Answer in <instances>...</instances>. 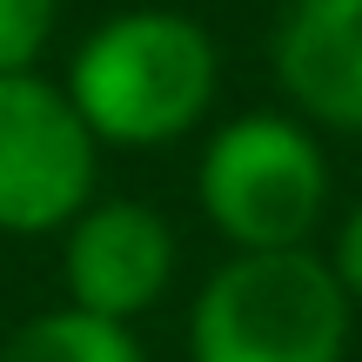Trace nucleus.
Here are the masks:
<instances>
[{
  "label": "nucleus",
  "instance_id": "nucleus-1",
  "mask_svg": "<svg viewBox=\"0 0 362 362\" xmlns=\"http://www.w3.org/2000/svg\"><path fill=\"white\" fill-rule=\"evenodd\" d=\"M67 101L94 141L168 148L215 101V40L175 7L101 21L67 67Z\"/></svg>",
  "mask_w": 362,
  "mask_h": 362
},
{
  "label": "nucleus",
  "instance_id": "nucleus-2",
  "mask_svg": "<svg viewBox=\"0 0 362 362\" xmlns=\"http://www.w3.org/2000/svg\"><path fill=\"white\" fill-rule=\"evenodd\" d=\"M349 309L336 269L309 248H255L208 275L188 349L194 362H342Z\"/></svg>",
  "mask_w": 362,
  "mask_h": 362
},
{
  "label": "nucleus",
  "instance_id": "nucleus-3",
  "mask_svg": "<svg viewBox=\"0 0 362 362\" xmlns=\"http://www.w3.org/2000/svg\"><path fill=\"white\" fill-rule=\"evenodd\" d=\"M329 161L315 134L288 115H242L202 148V208L242 255L302 248L322 221Z\"/></svg>",
  "mask_w": 362,
  "mask_h": 362
},
{
  "label": "nucleus",
  "instance_id": "nucleus-4",
  "mask_svg": "<svg viewBox=\"0 0 362 362\" xmlns=\"http://www.w3.org/2000/svg\"><path fill=\"white\" fill-rule=\"evenodd\" d=\"M94 148L67 88L0 74V235L67 228L94 194Z\"/></svg>",
  "mask_w": 362,
  "mask_h": 362
},
{
  "label": "nucleus",
  "instance_id": "nucleus-5",
  "mask_svg": "<svg viewBox=\"0 0 362 362\" xmlns=\"http://www.w3.org/2000/svg\"><path fill=\"white\" fill-rule=\"evenodd\" d=\"M61 275H67V302L107 322L155 309L175 282V235L155 208L141 202H101L81 208L67 221V248H61Z\"/></svg>",
  "mask_w": 362,
  "mask_h": 362
},
{
  "label": "nucleus",
  "instance_id": "nucleus-6",
  "mask_svg": "<svg viewBox=\"0 0 362 362\" xmlns=\"http://www.w3.org/2000/svg\"><path fill=\"white\" fill-rule=\"evenodd\" d=\"M275 81L309 121L362 134V0H288Z\"/></svg>",
  "mask_w": 362,
  "mask_h": 362
},
{
  "label": "nucleus",
  "instance_id": "nucleus-7",
  "mask_svg": "<svg viewBox=\"0 0 362 362\" xmlns=\"http://www.w3.org/2000/svg\"><path fill=\"white\" fill-rule=\"evenodd\" d=\"M0 362H141L128 322H107V315L88 309H47L34 322H21L7 342H0Z\"/></svg>",
  "mask_w": 362,
  "mask_h": 362
},
{
  "label": "nucleus",
  "instance_id": "nucleus-8",
  "mask_svg": "<svg viewBox=\"0 0 362 362\" xmlns=\"http://www.w3.org/2000/svg\"><path fill=\"white\" fill-rule=\"evenodd\" d=\"M61 0H0V74H34L40 47L54 40Z\"/></svg>",
  "mask_w": 362,
  "mask_h": 362
},
{
  "label": "nucleus",
  "instance_id": "nucleus-9",
  "mask_svg": "<svg viewBox=\"0 0 362 362\" xmlns=\"http://www.w3.org/2000/svg\"><path fill=\"white\" fill-rule=\"evenodd\" d=\"M329 269H336V282H342V296L362 302V208L349 221H342V235H336V255H329Z\"/></svg>",
  "mask_w": 362,
  "mask_h": 362
}]
</instances>
